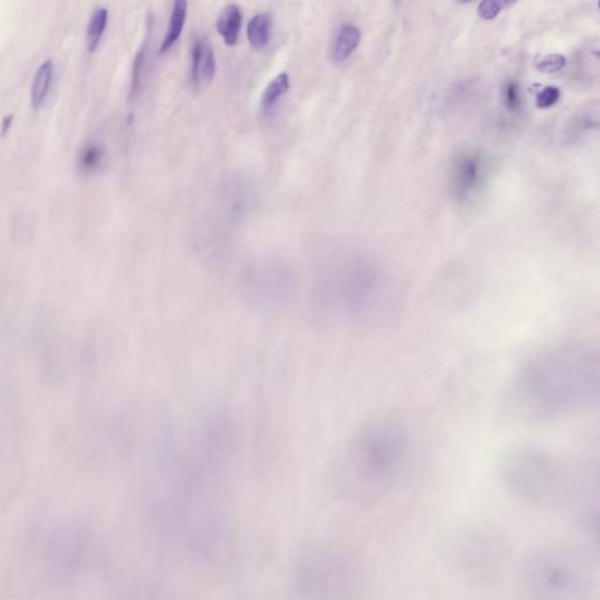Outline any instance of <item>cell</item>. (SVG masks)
<instances>
[{"instance_id": "8992f818", "label": "cell", "mask_w": 600, "mask_h": 600, "mask_svg": "<svg viewBox=\"0 0 600 600\" xmlns=\"http://www.w3.org/2000/svg\"><path fill=\"white\" fill-rule=\"evenodd\" d=\"M238 286V293L245 305L264 314L281 312L297 295L295 274L281 263L250 266L242 274Z\"/></svg>"}, {"instance_id": "7a4b0ae2", "label": "cell", "mask_w": 600, "mask_h": 600, "mask_svg": "<svg viewBox=\"0 0 600 600\" xmlns=\"http://www.w3.org/2000/svg\"><path fill=\"white\" fill-rule=\"evenodd\" d=\"M403 291L385 266L365 256H349L320 266L309 285V314L328 328L367 330L392 321Z\"/></svg>"}, {"instance_id": "603a6c76", "label": "cell", "mask_w": 600, "mask_h": 600, "mask_svg": "<svg viewBox=\"0 0 600 600\" xmlns=\"http://www.w3.org/2000/svg\"><path fill=\"white\" fill-rule=\"evenodd\" d=\"M144 57H146V46L141 47L137 50L135 59H134L133 73H132V93L135 94L140 83L141 72L144 69Z\"/></svg>"}, {"instance_id": "cb8c5ba5", "label": "cell", "mask_w": 600, "mask_h": 600, "mask_svg": "<svg viewBox=\"0 0 600 600\" xmlns=\"http://www.w3.org/2000/svg\"><path fill=\"white\" fill-rule=\"evenodd\" d=\"M11 119L12 116H8V118H5L4 126H3V130H4V132L5 130H8V125L11 123Z\"/></svg>"}, {"instance_id": "3957f363", "label": "cell", "mask_w": 600, "mask_h": 600, "mask_svg": "<svg viewBox=\"0 0 600 600\" xmlns=\"http://www.w3.org/2000/svg\"><path fill=\"white\" fill-rule=\"evenodd\" d=\"M413 438L408 428L392 417H380L353 435L342 452V470L360 488L384 491L410 464Z\"/></svg>"}, {"instance_id": "5bb4252c", "label": "cell", "mask_w": 600, "mask_h": 600, "mask_svg": "<svg viewBox=\"0 0 600 600\" xmlns=\"http://www.w3.org/2000/svg\"><path fill=\"white\" fill-rule=\"evenodd\" d=\"M272 31V15L270 12L256 13L248 24V38L252 46L260 48L269 43Z\"/></svg>"}, {"instance_id": "8fae6325", "label": "cell", "mask_w": 600, "mask_h": 600, "mask_svg": "<svg viewBox=\"0 0 600 600\" xmlns=\"http://www.w3.org/2000/svg\"><path fill=\"white\" fill-rule=\"evenodd\" d=\"M361 31L359 26L346 22L339 29L332 47V58L337 62H344L359 46Z\"/></svg>"}, {"instance_id": "44dd1931", "label": "cell", "mask_w": 600, "mask_h": 600, "mask_svg": "<svg viewBox=\"0 0 600 600\" xmlns=\"http://www.w3.org/2000/svg\"><path fill=\"white\" fill-rule=\"evenodd\" d=\"M559 97H561V90H558L557 87H544L536 95V104L538 108L547 109L557 104Z\"/></svg>"}, {"instance_id": "d6986e66", "label": "cell", "mask_w": 600, "mask_h": 600, "mask_svg": "<svg viewBox=\"0 0 600 600\" xmlns=\"http://www.w3.org/2000/svg\"><path fill=\"white\" fill-rule=\"evenodd\" d=\"M502 97H503L504 106L509 112H517L521 108V90H519V85L514 80H509L508 83H504Z\"/></svg>"}, {"instance_id": "6da1fadb", "label": "cell", "mask_w": 600, "mask_h": 600, "mask_svg": "<svg viewBox=\"0 0 600 600\" xmlns=\"http://www.w3.org/2000/svg\"><path fill=\"white\" fill-rule=\"evenodd\" d=\"M600 356L582 342H554L528 356L504 393L508 417L544 426L573 417L599 399Z\"/></svg>"}, {"instance_id": "30bf717a", "label": "cell", "mask_w": 600, "mask_h": 600, "mask_svg": "<svg viewBox=\"0 0 600 600\" xmlns=\"http://www.w3.org/2000/svg\"><path fill=\"white\" fill-rule=\"evenodd\" d=\"M215 73V50L205 36H198L191 47V83L196 88L207 86Z\"/></svg>"}, {"instance_id": "277c9868", "label": "cell", "mask_w": 600, "mask_h": 600, "mask_svg": "<svg viewBox=\"0 0 600 600\" xmlns=\"http://www.w3.org/2000/svg\"><path fill=\"white\" fill-rule=\"evenodd\" d=\"M497 470L508 491L530 504L552 500L566 476L564 464L558 457L528 443H518L504 449Z\"/></svg>"}, {"instance_id": "2e32d148", "label": "cell", "mask_w": 600, "mask_h": 600, "mask_svg": "<svg viewBox=\"0 0 600 600\" xmlns=\"http://www.w3.org/2000/svg\"><path fill=\"white\" fill-rule=\"evenodd\" d=\"M290 87V76L286 72H279L266 85L262 95V107L265 111L274 106L279 97L288 92Z\"/></svg>"}, {"instance_id": "9c48e42d", "label": "cell", "mask_w": 600, "mask_h": 600, "mask_svg": "<svg viewBox=\"0 0 600 600\" xmlns=\"http://www.w3.org/2000/svg\"><path fill=\"white\" fill-rule=\"evenodd\" d=\"M483 176V161L475 151H462L450 167L449 186L454 197L464 201L476 191Z\"/></svg>"}, {"instance_id": "7c38bea8", "label": "cell", "mask_w": 600, "mask_h": 600, "mask_svg": "<svg viewBox=\"0 0 600 600\" xmlns=\"http://www.w3.org/2000/svg\"><path fill=\"white\" fill-rule=\"evenodd\" d=\"M241 25V8L235 3L225 5L216 20L217 31L221 33V36H223L228 45L236 43Z\"/></svg>"}, {"instance_id": "7402d4cb", "label": "cell", "mask_w": 600, "mask_h": 600, "mask_svg": "<svg viewBox=\"0 0 600 600\" xmlns=\"http://www.w3.org/2000/svg\"><path fill=\"white\" fill-rule=\"evenodd\" d=\"M503 5L500 1L493 0H485L478 5L477 15L483 20H493L495 17L500 15Z\"/></svg>"}, {"instance_id": "9a60e30c", "label": "cell", "mask_w": 600, "mask_h": 600, "mask_svg": "<svg viewBox=\"0 0 600 600\" xmlns=\"http://www.w3.org/2000/svg\"><path fill=\"white\" fill-rule=\"evenodd\" d=\"M52 76H53V62L52 60H46L39 66V69H36L33 78L31 97L34 106H39L46 97L47 92L50 90V83H52Z\"/></svg>"}, {"instance_id": "4fadbf2b", "label": "cell", "mask_w": 600, "mask_h": 600, "mask_svg": "<svg viewBox=\"0 0 600 600\" xmlns=\"http://www.w3.org/2000/svg\"><path fill=\"white\" fill-rule=\"evenodd\" d=\"M188 3L186 0H176L174 3L173 10L170 13L169 24L166 34L163 36L160 45V53L169 50L174 43H176L183 29L184 22L187 18Z\"/></svg>"}, {"instance_id": "e0dca14e", "label": "cell", "mask_w": 600, "mask_h": 600, "mask_svg": "<svg viewBox=\"0 0 600 600\" xmlns=\"http://www.w3.org/2000/svg\"><path fill=\"white\" fill-rule=\"evenodd\" d=\"M107 19L108 10L104 6H97L92 12L90 22L87 26V46L90 50H95V47L100 41L102 33L107 25Z\"/></svg>"}, {"instance_id": "ffe728a7", "label": "cell", "mask_w": 600, "mask_h": 600, "mask_svg": "<svg viewBox=\"0 0 600 600\" xmlns=\"http://www.w3.org/2000/svg\"><path fill=\"white\" fill-rule=\"evenodd\" d=\"M565 64H566V59L563 54H547L537 62L536 69H538L539 72L552 74L564 69Z\"/></svg>"}, {"instance_id": "ba28073f", "label": "cell", "mask_w": 600, "mask_h": 600, "mask_svg": "<svg viewBox=\"0 0 600 600\" xmlns=\"http://www.w3.org/2000/svg\"><path fill=\"white\" fill-rule=\"evenodd\" d=\"M346 566L331 554L309 558L299 570L298 589L306 600H333L345 585Z\"/></svg>"}, {"instance_id": "5b68a950", "label": "cell", "mask_w": 600, "mask_h": 600, "mask_svg": "<svg viewBox=\"0 0 600 600\" xmlns=\"http://www.w3.org/2000/svg\"><path fill=\"white\" fill-rule=\"evenodd\" d=\"M582 561L566 551L543 550L529 561L524 571L528 600H582L586 589Z\"/></svg>"}, {"instance_id": "52a82bcc", "label": "cell", "mask_w": 600, "mask_h": 600, "mask_svg": "<svg viewBox=\"0 0 600 600\" xmlns=\"http://www.w3.org/2000/svg\"><path fill=\"white\" fill-rule=\"evenodd\" d=\"M450 565L464 579L487 582L500 572L503 551L500 543L487 532L457 533L447 543Z\"/></svg>"}, {"instance_id": "ac0fdd59", "label": "cell", "mask_w": 600, "mask_h": 600, "mask_svg": "<svg viewBox=\"0 0 600 600\" xmlns=\"http://www.w3.org/2000/svg\"><path fill=\"white\" fill-rule=\"evenodd\" d=\"M104 148L95 142L87 144L80 151L79 165L83 170H93L100 165L104 158Z\"/></svg>"}]
</instances>
